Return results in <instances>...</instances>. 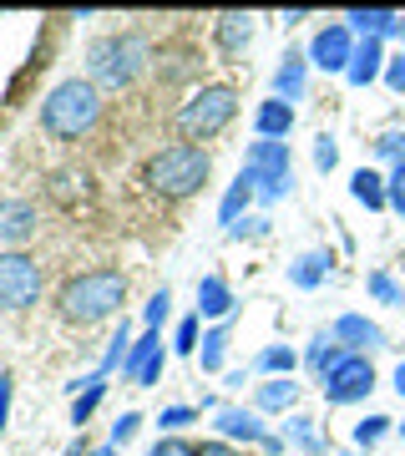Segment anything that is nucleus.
<instances>
[{"mask_svg": "<svg viewBox=\"0 0 405 456\" xmlns=\"http://www.w3.org/2000/svg\"><path fill=\"white\" fill-rule=\"evenodd\" d=\"M81 386H86V391L71 401V426H86V421H92V411H97L101 395H107V375H86Z\"/></svg>", "mask_w": 405, "mask_h": 456, "instance_id": "nucleus-20", "label": "nucleus"}, {"mask_svg": "<svg viewBox=\"0 0 405 456\" xmlns=\"http://www.w3.org/2000/svg\"><path fill=\"white\" fill-rule=\"evenodd\" d=\"M233 310V294H228V284L218 274L198 279V320H223V314Z\"/></svg>", "mask_w": 405, "mask_h": 456, "instance_id": "nucleus-14", "label": "nucleus"}, {"mask_svg": "<svg viewBox=\"0 0 405 456\" xmlns=\"http://www.w3.org/2000/svg\"><path fill=\"white\" fill-rule=\"evenodd\" d=\"M395 391L405 395V360H401V365H395Z\"/></svg>", "mask_w": 405, "mask_h": 456, "instance_id": "nucleus-43", "label": "nucleus"}, {"mask_svg": "<svg viewBox=\"0 0 405 456\" xmlns=\"http://www.w3.org/2000/svg\"><path fill=\"white\" fill-rule=\"evenodd\" d=\"M127 350H132V340H127V325H122V330H117V335H112V340H107V360H101V370H97V375L117 370V365L127 360Z\"/></svg>", "mask_w": 405, "mask_h": 456, "instance_id": "nucleus-29", "label": "nucleus"}, {"mask_svg": "<svg viewBox=\"0 0 405 456\" xmlns=\"http://www.w3.org/2000/svg\"><path fill=\"white\" fill-rule=\"evenodd\" d=\"M208 173H213V158H208V147H198V142H173L142 163V183L158 198H173V203L193 198L208 183Z\"/></svg>", "mask_w": 405, "mask_h": 456, "instance_id": "nucleus-3", "label": "nucleus"}, {"mask_svg": "<svg viewBox=\"0 0 405 456\" xmlns=\"http://www.w3.org/2000/svg\"><path fill=\"white\" fill-rule=\"evenodd\" d=\"M122 299H127V274L92 269V274L66 279L61 294H56V310H61L66 325H101L122 310Z\"/></svg>", "mask_w": 405, "mask_h": 456, "instance_id": "nucleus-1", "label": "nucleus"}, {"mask_svg": "<svg viewBox=\"0 0 405 456\" xmlns=\"http://www.w3.org/2000/svg\"><path fill=\"white\" fill-rule=\"evenodd\" d=\"M335 163H340V147H335V137H320V142H314V167H320V173H329Z\"/></svg>", "mask_w": 405, "mask_h": 456, "instance_id": "nucleus-34", "label": "nucleus"}, {"mask_svg": "<svg viewBox=\"0 0 405 456\" xmlns=\"http://www.w3.org/2000/svg\"><path fill=\"white\" fill-rule=\"evenodd\" d=\"M370 294L380 299V305H401V284L390 274H370Z\"/></svg>", "mask_w": 405, "mask_h": 456, "instance_id": "nucleus-31", "label": "nucleus"}, {"mask_svg": "<svg viewBox=\"0 0 405 456\" xmlns=\"http://www.w3.org/2000/svg\"><path fill=\"white\" fill-rule=\"evenodd\" d=\"M36 299H41V264L31 254H20V248H5L0 254V310H31Z\"/></svg>", "mask_w": 405, "mask_h": 456, "instance_id": "nucleus-6", "label": "nucleus"}, {"mask_svg": "<svg viewBox=\"0 0 405 456\" xmlns=\"http://www.w3.org/2000/svg\"><path fill=\"white\" fill-rule=\"evenodd\" d=\"M335 340H344L350 350H380L385 345V330L375 325V320H365V314H344L340 325H335Z\"/></svg>", "mask_w": 405, "mask_h": 456, "instance_id": "nucleus-12", "label": "nucleus"}, {"mask_svg": "<svg viewBox=\"0 0 405 456\" xmlns=\"http://www.w3.org/2000/svg\"><path fill=\"white\" fill-rule=\"evenodd\" d=\"M198 456H239V452H233L228 441H203V446H198Z\"/></svg>", "mask_w": 405, "mask_h": 456, "instance_id": "nucleus-42", "label": "nucleus"}, {"mask_svg": "<svg viewBox=\"0 0 405 456\" xmlns=\"http://www.w3.org/2000/svg\"><path fill=\"white\" fill-rule=\"evenodd\" d=\"M101 117V92L86 77H66V82L51 86V97L41 102V132L56 137V142H77L97 127Z\"/></svg>", "mask_w": 405, "mask_h": 456, "instance_id": "nucleus-2", "label": "nucleus"}, {"mask_svg": "<svg viewBox=\"0 0 405 456\" xmlns=\"http://www.w3.org/2000/svg\"><path fill=\"white\" fill-rule=\"evenodd\" d=\"M92 456H112V446H97V452H92Z\"/></svg>", "mask_w": 405, "mask_h": 456, "instance_id": "nucleus-44", "label": "nucleus"}, {"mask_svg": "<svg viewBox=\"0 0 405 456\" xmlns=\"http://www.w3.org/2000/svg\"><path fill=\"white\" fill-rule=\"evenodd\" d=\"M274 97L279 102H299L304 97V56H284V66L274 71Z\"/></svg>", "mask_w": 405, "mask_h": 456, "instance_id": "nucleus-16", "label": "nucleus"}, {"mask_svg": "<svg viewBox=\"0 0 405 456\" xmlns=\"http://www.w3.org/2000/svg\"><path fill=\"white\" fill-rule=\"evenodd\" d=\"M122 375H127V380H137V386H152V380L162 375V340H158V330H147L142 340L127 350Z\"/></svg>", "mask_w": 405, "mask_h": 456, "instance_id": "nucleus-9", "label": "nucleus"}, {"mask_svg": "<svg viewBox=\"0 0 405 456\" xmlns=\"http://www.w3.org/2000/svg\"><path fill=\"white\" fill-rule=\"evenodd\" d=\"M137 426H142V416H137V411H127V416H117V426H112V446L132 441V436H137Z\"/></svg>", "mask_w": 405, "mask_h": 456, "instance_id": "nucleus-36", "label": "nucleus"}, {"mask_svg": "<svg viewBox=\"0 0 405 456\" xmlns=\"http://www.w3.org/2000/svg\"><path fill=\"white\" fill-rule=\"evenodd\" d=\"M31 233H36V203H26V198L0 203V244H26Z\"/></svg>", "mask_w": 405, "mask_h": 456, "instance_id": "nucleus-11", "label": "nucleus"}, {"mask_svg": "<svg viewBox=\"0 0 405 456\" xmlns=\"http://www.w3.org/2000/svg\"><path fill=\"white\" fill-rule=\"evenodd\" d=\"M259 370H269V375L284 380V375L294 370V350H289V345H269V350L259 355Z\"/></svg>", "mask_w": 405, "mask_h": 456, "instance_id": "nucleus-26", "label": "nucleus"}, {"mask_svg": "<svg viewBox=\"0 0 405 456\" xmlns=\"http://www.w3.org/2000/svg\"><path fill=\"white\" fill-rule=\"evenodd\" d=\"M223 345H228V330H223V325L203 335V350H198V360H203V370H218V365H223Z\"/></svg>", "mask_w": 405, "mask_h": 456, "instance_id": "nucleus-25", "label": "nucleus"}, {"mask_svg": "<svg viewBox=\"0 0 405 456\" xmlns=\"http://www.w3.org/2000/svg\"><path fill=\"white\" fill-rule=\"evenodd\" d=\"M147 61H152V51H147V41L137 31H112V36H97L92 46H86V82L107 86V92H122V86H132L137 77L147 71Z\"/></svg>", "mask_w": 405, "mask_h": 456, "instance_id": "nucleus-4", "label": "nucleus"}, {"mask_svg": "<svg viewBox=\"0 0 405 456\" xmlns=\"http://www.w3.org/2000/svg\"><path fill=\"white\" fill-rule=\"evenodd\" d=\"M375 391V370L365 355H344L335 370L324 375V401H335V406H350V401H365Z\"/></svg>", "mask_w": 405, "mask_h": 456, "instance_id": "nucleus-7", "label": "nucleus"}, {"mask_svg": "<svg viewBox=\"0 0 405 456\" xmlns=\"http://www.w3.org/2000/svg\"><path fill=\"white\" fill-rule=\"evenodd\" d=\"M254 127H259V137L263 142H284L289 137V127H294V107L289 102H263L259 107V117H254Z\"/></svg>", "mask_w": 405, "mask_h": 456, "instance_id": "nucleus-13", "label": "nucleus"}, {"mask_svg": "<svg viewBox=\"0 0 405 456\" xmlns=\"http://www.w3.org/2000/svg\"><path fill=\"white\" fill-rule=\"evenodd\" d=\"M385 193H390V208H395V213L405 218V163H401V167H395V173L385 178Z\"/></svg>", "mask_w": 405, "mask_h": 456, "instance_id": "nucleus-33", "label": "nucleus"}, {"mask_svg": "<svg viewBox=\"0 0 405 456\" xmlns=\"http://www.w3.org/2000/svg\"><path fill=\"white\" fill-rule=\"evenodd\" d=\"M294 401H299V386H294L289 375H284V380H269V386H259V411H289Z\"/></svg>", "mask_w": 405, "mask_h": 456, "instance_id": "nucleus-22", "label": "nucleus"}, {"mask_svg": "<svg viewBox=\"0 0 405 456\" xmlns=\"http://www.w3.org/2000/svg\"><path fill=\"white\" fill-rule=\"evenodd\" d=\"M289 436L299 441L309 456H320V452H324V436L314 431V421H304V416H294V421H289Z\"/></svg>", "mask_w": 405, "mask_h": 456, "instance_id": "nucleus-27", "label": "nucleus"}, {"mask_svg": "<svg viewBox=\"0 0 405 456\" xmlns=\"http://www.w3.org/2000/svg\"><path fill=\"white\" fill-rule=\"evenodd\" d=\"M355 86H370L375 77H380V41H365V46L355 51V61H350V71H344Z\"/></svg>", "mask_w": 405, "mask_h": 456, "instance_id": "nucleus-21", "label": "nucleus"}, {"mask_svg": "<svg viewBox=\"0 0 405 456\" xmlns=\"http://www.w3.org/2000/svg\"><path fill=\"white\" fill-rule=\"evenodd\" d=\"M147 456H198V446L193 441H182V436H162Z\"/></svg>", "mask_w": 405, "mask_h": 456, "instance_id": "nucleus-32", "label": "nucleus"}, {"mask_svg": "<svg viewBox=\"0 0 405 456\" xmlns=\"http://www.w3.org/2000/svg\"><path fill=\"white\" fill-rule=\"evenodd\" d=\"M324 274H329V259H324V254H304V259H294V269H289V279L299 284V289L324 284Z\"/></svg>", "mask_w": 405, "mask_h": 456, "instance_id": "nucleus-23", "label": "nucleus"}, {"mask_svg": "<svg viewBox=\"0 0 405 456\" xmlns=\"http://www.w3.org/2000/svg\"><path fill=\"white\" fill-rule=\"evenodd\" d=\"M350 26H355L365 41H380L385 31H401V16H395V11H350Z\"/></svg>", "mask_w": 405, "mask_h": 456, "instance_id": "nucleus-19", "label": "nucleus"}, {"mask_svg": "<svg viewBox=\"0 0 405 456\" xmlns=\"http://www.w3.org/2000/svg\"><path fill=\"white\" fill-rule=\"evenodd\" d=\"M218 431L233 436V441H259V446H263L259 416H254V411H243V406H223V411H218Z\"/></svg>", "mask_w": 405, "mask_h": 456, "instance_id": "nucleus-15", "label": "nucleus"}, {"mask_svg": "<svg viewBox=\"0 0 405 456\" xmlns=\"http://www.w3.org/2000/svg\"><path fill=\"white\" fill-rule=\"evenodd\" d=\"M350 193H355V203H365V208H385V203H390L385 178H380V173H370V167H360L355 178H350Z\"/></svg>", "mask_w": 405, "mask_h": 456, "instance_id": "nucleus-18", "label": "nucleus"}, {"mask_svg": "<svg viewBox=\"0 0 405 456\" xmlns=\"http://www.w3.org/2000/svg\"><path fill=\"white\" fill-rule=\"evenodd\" d=\"M233 112H239V92L233 86H223V82L198 86L193 97L178 107V132L188 142H208V137H218L233 122Z\"/></svg>", "mask_w": 405, "mask_h": 456, "instance_id": "nucleus-5", "label": "nucleus"}, {"mask_svg": "<svg viewBox=\"0 0 405 456\" xmlns=\"http://www.w3.org/2000/svg\"><path fill=\"white\" fill-rule=\"evenodd\" d=\"M193 416H198L193 406H167V411H162V426H188Z\"/></svg>", "mask_w": 405, "mask_h": 456, "instance_id": "nucleus-41", "label": "nucleus"}, {"mask_svg": "<svg viewBox=\"0 0 405 456\" xmlns=\"http://www.w3.org/2000/svg\"><path fill=\"white\" fill-rule=\"evenodd\" d=\"M213 41H218V51H223L228 61L243 56V46L254 41V16H243V11H223V16L213 20Z\"/></svg>", "mask_w": 405, "mask_h": 456, "instance_id": "nucleus-10", "label": "nucleus"}, {"mask_svg": "<svg viewBox=\"0 0 405 456\" xmlns=\"http://www.w3.org/2000/svg\"><path fill=\"white\" fill-rule=\"evenodd\" d=\"M167 305H173V294L167 289H158L152 299H147V330H158L162 320H167Z\"/></svg>", "mask_w": 405, "mask_h": 456, "instance_id": "nucleus-35", "label": "nucleus"}, {"mask_svg": "<svg viewBox=\"0 0 405 456\" xmlns=\"http://www.w3.org/2000/svg\"><path fill=\"white\" fill-rule=\"evenodd\" d=\"M375 152H380V158H401V163H405V132H390V137H380V142H375Z\"/></svg>", "mask_w": 405, "mask_h": 456, "instance_id": "nucleus-37", "label": "nucleus"}, {"mask_svg": "<svg viewBox=\"0 0 405 456\" xmlns=\"http://www.w3.org/2000/svg\"><path fill=\"white\" fill-rule=\"evenodd\" d=\"M309 365H314V370H324V375H329V370H335V365H340V350H335V345H329V340H314V345H309Z\"/></svg>", "mask_w": 405, "mask_h": 456, "instance_id": "nucleus-28", "label": "nucleus"}, {"mask_svg": "<svg viewBox=\"0 0 405 456\" xmlns=\"http://www.w3.org/2000/svg\"><path fill=\"white\" fill-rule=\"evenodd\" d=\"M385 431H390V421H385V416H365V421L355 426V441H360V446H375V441L385 436Z\"/></svg>", "mask_w": 405, "mask_h": 456, "instance_id": "nucleus-30", "label": "nucleus"}, {"mask_svg": "<svg viewBox=\"0 0 405 456\" xmlns=\"http://www.w3.org/2000/svg\"><path fill=\"white\" fill-rule=\"evenodd\" d=\"M11 391H16V380L0 375V431H5V421H11Z\"/></svg>", "mask_w": 405, "mask_h": 456, "instance_id": "nucleus-40", "label": "nucleus"}, {"mask_svg": "<svg viewBox=\"0 0 405 456\" xmlns=\"http://www.w3.org/2000/svg\"><path fill=\"white\" fill-rule=\"evenodd\" d=\"M309 56H314V66H324V71H350V61H355V41H350V26H324V31L314 36Z\"/></svg>", "mask_w": 405, "mask_h": 456, "instance_id": "nucleus-8", "label": "nucleus"}, {"mask_svg": "<svg viewBox=\"0 0 405 456\" xmlns=\"http://www.w3.org/2000/svg\"><path fill=\"white\" fill-rule=\"evenodd\" d=\"M385 82H390V92H405V51L385 66Z\"/></svg>", "mask_w": 405, "mask_h": 456, "instance_id": "nucleus-39", "label": "nucleus"}, {"mask_svg": "<svg viewBox=\"0 0 405 456\" xmlns=\"http://www.w3.org/2000/svg\"><path fill=\"white\" fill-rule=\"evenodd\" d=\"M178 350H182V355H193V350H198V314L178 325Z\"/></svg>", "mask_w": 405, "mask_h": 456, "instance_id": "nucleus-38", "label": "nucleus"}, {"mask_svg": "<svg viewBox=\"0 0 405 456\" xmlns=\"http://www.w3.org/2000/svg\"><path fill=\"white\" fill-rule=\"evenodd\" d=\"M86 173H77V167H61L56 178H51V198H61V203H77V193L86 198Z\"/></svg>", "mask_w": 405, "mask_h": 456, "instance_id": "nucleus-24", "label": "nucleus"}, {"mask_svg": "<svg viewBox=\"0 0 405 456\" xmlns=\"http://www.w3.org/2000/svg\"><path fill=\"white\" fill-rule=\"evenodd\" d=\"M248 203H254V183H248V178L239 173V183H233V188L223 193V203H218V224H223L228 233H233V228H239V213L248 208Z\"/></svg>", "mask_w": 405, "mask_h": 456, "instance_id": "nucleus-17", "label": "nucleus"}]
</instances>
